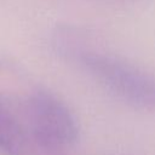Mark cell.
Returning a JSON list of instances; mask_svg holds the SVG:
<instances>
[{"mask_svg":"<svg viewBox=\"0 0 155 155\" xmlns=\"http://www.w3.org/2000/svg\"><path fill=\"white\" fill-rule=\"evenodd\" d=\"M25 119L38 149L48 155H63L79 139L75 114L63 99L47 90H36L28 97Z\"/></svg>","mask_w":155,"mask_h":155,"instance_id":"obj_2","label":"cell"},{"mask_svg":"<svg viewBox=\"0 0 155 155\" xmlns=\"http://www.w3.org/2000/svg\"><path fill=\"white\" fill-rule=\"evenodd\" d=\"M0 150L5 155H38V147L17 115L0 102Z\"/></svg>","mask_w":155,"mask_h":155,"instance_id":"obj_3","label":"cell"},{"mask_svg":"<svg viewBox=\"0 0 155 155\" xmlns=\"http://www.w3.org/2000/svg\"><path fill=\"white\" fill-rule=\"evenodd\" d=\"M56 40L57 51L120 101L155 110V75L113 53L86 46L65 33Z\"/></svg>","mask_w":155,"mask_h":155,"instance_id":"obj_1","label":"cell"},{"mask_svg":"<svg viewBox=\"0 0 155 155\" xmlns=\"http://www.w3.org/2000/svg\"><path fill=\"white\" fill-rule=\"evenodd\" d=\"M63 155H64V154H63Z\"/></svg>","mask_w":155,"mask_h":155,"instance_id":"obj_4","label":"cell"}]
</instances>
